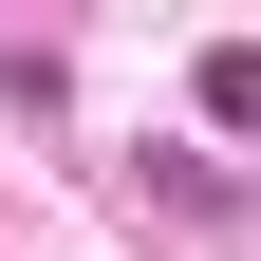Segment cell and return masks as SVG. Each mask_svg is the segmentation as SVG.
Returning <instances> with one entry per match:
<instances>
[{"mask_svg":"<svg viewBox=\"0 0 261 261\" xmlns=\"http://www.w3.org/2000/svg\"><path fill=\"white\" fill-rule=\"evenodd\" d=\"M130 187H149V205H168V224H243V187H205V168H187V149H149V168H130Z\"/></svg>","mask_w":261,"mask_h":261,"instance_id":"1","label":"cell"},{"mask_svg":"<svg viewBox=\"0 0 261 261\" xmlns=\"http://www.w3.org/2000/svg\"><path fill=\"white\" fill-rule=\"evenodd\" d=\"M205 112H224V130H261V56H205Z\"/></svg>","mask_w":261,"mask_h":261,"instance_id":"2","label":"cell"}]
</instances>
